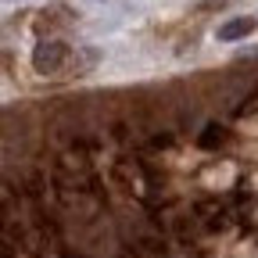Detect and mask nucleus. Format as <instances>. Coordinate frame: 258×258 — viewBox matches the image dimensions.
Masks as SVG:
<instances>
[{
  "label": "nucleus",
  "instance_id": "obj_1",
  "mask_svg": "<svg viewBox=\"0 0 258 258\" xmlns=\"http://www.w3.org/2000/svg\"><path fill=\"white\" fill-rule=\"evenodd\" d=\"M69 57H72V50L61 40H40L36 50H32V69L40 76H54V72H61L64 64H69Z\"/></svg>",
  "mask_w": 258,
  "mask_h": 258
},
{
  "label": "nucleus",
  "instance_id": "obj_2",
  "mask_svg": "<svg viewBox=\"0 0 258 258\" xmlns=\"http://www.w3.org/2000/svg\"><path fill=\"white\" fill-rule=\"evenodd\" d=\"M254 18L251 15H240V18H230V22H222L219 29H215V40H222V43H233V40H244V36H251L254 32Z\"/></svg>",
  "mask_w": 258,
  "mask_h": 258
}]
</instances>
